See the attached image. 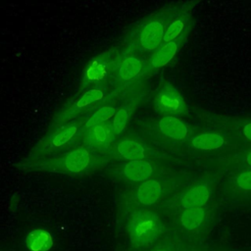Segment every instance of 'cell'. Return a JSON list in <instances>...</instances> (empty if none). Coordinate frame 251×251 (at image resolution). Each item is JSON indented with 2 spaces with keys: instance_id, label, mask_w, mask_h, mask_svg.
<instances>
[{
  "instance_id": "cell-1",
  "label": "cell",
  "mask_w": 251,
  "mask_h": 251,
  "mask_svg": "<svg viewBox=\"0 0 251 251\" xmlns=\"http://www.w3.org/2000/svg\"><path fill=\"white\" fill-rule=\"evenodd\" d=\"M182 4L183 2L167 5L135 24L126 37V49L139 54H151L155 51L163 42L168 21Z\"/></svg>"
},
{
  "instance_id": "cell-2",
  "label": "cell",
  "mask_w": 251,
  "mask_h": 251,
  "mask_svg": "<svg viewBox=\"0 0 251 251\" xmlns=\"http://www.w3.org/2000/svg\"><path fill=\"white\" fill-rule=\"evenodd\" d=\"M98 165H100L98 152L89 146H78L61 155L29 163H20L18 166L25 171H39L60 175H81L94 170Z\"/></svg>"
},
{
  "instance_id": "cell-3",
  "label": "cell",
  "mask_w": 251,
  "mask_h": 251,
  "mask_svg": "<svg viewBox=\"0 0 251 251\" xmlns=\"http://www.w3.org/2000/svg\"><path fill=\"white\" fill-rule=\"evenodd\" d=\"M127 228L131 246L141 248L152 244L158 238L162 225L156 212L148 208H138L130 214Z\"/></svg>"
},
{
  "instance_id": "cell-4",
  "label": "cell",
  "mask_w": 251,
  "mask_h": 251,
  "mask_svg": "<svg viewBox=\"0 0 251 251\" xmlns=\"http://www.w3.org/2000/svg\"><path fill=\"white\" fill-rule=\"evenodd\" d=\"M80 126L79 122H73L68 123L67 125L58 126L37 143V145L32 149L28 159L23 163L46 159L59 152L71 143L77 135Z\"/></svg>"
},
{
  "instance_id": "cell-5",
  "label": "cell",
  "mask_w": 251,
  "mask_h": 251,
  "mask_svg": "<svg viewBox=\"0 0 251 251\" xmlns=\"http://www.w3.org/2000/svg\"><path fill=\"white\" fill-rule=\"evenodd\" d=\"M115 60L111 51H105L91 58L82 74L81 89L87 90L105 85L108 78L112 76Z\"/></svg>"
},
{
  "instance_id": "cell-6",
  "label": "cell",
  "mask_w": 251,
  "mask_h": 251,
  "mask_svg": "<svg viewBox=\"0 0 251 251\" xmlns=\"http://www.w3.org/2000/svg\"><path fill=\"white\" fill-rule=\"evenodd\" d=\"M145 65L146 61L141 57V54L126 49L116 57L112 76L116 83L123 87L143 75Z\"/></svg>"
},
{
  "instance_id": "cell-7",
  "label": "cell",
  "mask_w": 251,
  "mask_h": 251,
  "mask_svg": "<svg viewBox=\"0 0 251 251\" xmlns=\"http://www.w3.org/2000/svg\"><path fill=\"white\" fill-rule=\"evenodd\" d=\"M154 107L162 116L180 117L188 112L183 95L170 81L160 84L154 97Z\"/></svg>"
},
{
  "instance_id": "cell-8",
  "label": "cell",
  "mask_w": 251,
  "mask_h": 251,
  "mask_svg": "<svg viewBox=\"0 0 251 251\" xmlns=\"http://www.w3.org/2000/svg\"><path fill=\"white\" fill-rule=\"evenodd\" d=\"M186 39L187 37H182L175 41L162 43L149 55L148 59L146 60L143 75H149L170 64L177 56Z\"/></svg>"
},
{
  "instance_id": "cell-9",
  "label": "cell",
  "mask_w": 251,
  "mask_h": 251,
  "mask_svg": "<svg viewBox=\"0 0 251 251\" xmlns=\"http://www.w3.org/2000/svg\"><path fill=\"white\" fill-rule=\"evenodd\" d=\"M104 95L105 93L102 87L87 89L82 94H80V96L75 99L67 109H65L58 116V118H56V122L59 124V126L66 122H69L70 120L79 115L84 109L88 108L94 103L100 102L104 98Z\"/></svg>"
},
{
  "instance_id": "cell-10",
  "label": "cell",
  "mask_w": 251,
  "mask_h": 251,
  "mask_svg": "<svg viewBox=\"0 0 251 251\" xmlns=\"http://www.w3.org/2000/svg\"><path fill=\"white\" fill-rule=\"evenodd\" d=\"M86 130L87 146L96 152H106L115 140V134L110 124H99Z\"/></svg>"
},
{
  "instance_id": "cell-11",
  "label": "cell",
  "mask_w": 251,
  "mask_h": 251,
  "mask_svg": "<svg viewBox=\"0 0 251 251\" xmlns=\"http://www.w3.org/2000/svg\"><path fill=\"white\" fill-rule=\"evenodd\" d=\"M160 132L173 140H184L188 135L187 125L178 117L163 116L158 122Z\"/></svg>"
},
{
  "instance_id": "cell-12",
  "label": "cell",
  "mask_w": 251,
  "mask_h": 251,
  "mask_svg": "<svg viewBox=\"0 0 251 251\" xmlns=\"http://www.w3.org/2000/svg\"><path fill=\"white\" fill-rule=\"evenodd\" d=\"M153 174V167L150 162L142 160L128 161L122 169L123 176L131 182H142L147 180Z\"/></svg>"
},
{
  "instance_id": "cell-13",
  "label": "cell",
  "mask_w": 251,
  "mask_h": 251,
  "mask_svg": "<svg viewBox=\"0 0 251 251\" xmlns=\"http://www.w3.org/2000/svg\"><path fill=\"white\" fill-rule=\"evenodd\" d=\"M24 242L26 251H49L54 245V238L48 230L35 228L25 234Z\"/></svg>"
},
{
  "instance_id": "cell-14",
  "label": "cell",
  "mask_w": 251,
  "mask_h": 251,
  "mask_svg": "<svg viewBox=\"0 0 251 251\" xmlns=\"http://www.w3.org/2000/svg\"><path fill=\"white\" fill-rule=\"evenodd\" d=\"M137 103V99H129L117 109L114 117L112 118V122L110 123L115 137L119 136L126 128L129 119L133 111L136 109Z\"/></svg>"
},
{
  "instance_id": "cell-15",
  "label": "cell",
  "mask_w": 251,
  "mask_h": 251,
  "mask_svg": "<svg viewBox=\"0 0 251 251\" xmlns=\"http://www.w3.org/2000/svg\"><path fill=\"white\" fill-rule=\"evenodd\" d=\"M162 194V185L156 179H147L142 181L135 192V198L143 206L155 204Z\"/></svg>"
},
{
  "instance_id": "cell-16",
  "label": "cell",
  "mask_w": 251,
  "mask_h": 251,
  "mask_svg": "<svg viewBox=\"0 0 251 251\" xmlns=\"http://www.w3.org/2000/svg\"><path fill=\"white\" fill-rule=\"evenodd\" d=\"M117 154L124 160L134 161L142 160L146 157V148L145 146L134 139L124 138L120 140L116 145Z\"/></svg>"
},
{
  "instance_id": "cell-17",
  "label": "cell",
  "mask_w": 251,
  "mask_h": 251,
  "mask_svg": "<svg viewBox=\"0 0 251 251\" xmlns=\"http://www.w3.org/2000/svg\"><path fill=\"white\" fill-rule=\"evenodd\" d=\"M191 147L198 151H213L222 148L225 143V137L216 132H203L193 135L189 139Z\"/></svg>"
},
{
  "instance_id": "cell-18",
  "label": "cell",
  "mask_w": 251,
  "mask_h": 251,
  "mask_svg": "<svg viewBox=\"0 0 251 251\" xmlns=\"http://www.w3.org/2000/svg\"><path fill=\"white\" fill-rule=\"evenodd\" d=\"M209 196L210 193L208 187L204 184H199L188 189L182 194L180 204L184 209L202 207L207 203Z\"/></svg>"
},
{
  "instance_id": "cell-19",
  "label": "cell",
  "mask_w": 251,
  "mask_h": 251,
  "mask_svg": "<svg viewBox=\"0 0 251 251\" xmlns=\"http://www.w3.org/2000/svg\"><path fill=\"white\" fill-rule=\"evenodd\" d=\"M205 219V211L202 207L184 209L180 215V223L188 230L195 229L201 226Z\"/></svg>"
},
{
  "instance_id": "cell-20",
  "label": "cell",
  "mask_w": 251,
  "mask_h": 251,
  "mask_svg": "<svg viewBox=\"0 0 251 251\" xmlns=\"http://www.w3.org/2000/svg\"><path fill=\"white\" fill-rule=\"evenodd\" d=\"M117 109L112 104H104L99 107L85 122L84 128L87 129L93 126L103 124L112 119L116 113Z\"/></svg>"
},
{
  "instance_id": "cell-21",
  "label": "cell",
  "mask_w": 251,
  "mask_h": 251,
  "mask_svg": "<svg viewBox=\"0 0 251 251\" xmlns=\"http://www.w3.org/2000/svg\"><path fill=\"white\" fill-rule=\"evenodd\" d=\"M235 181L239 188L244 190H251V171H247L238 175L235 178Z\"/></svg>"
},
{
  "instance_id": "cell-22",
  "label": "cell",
  "mask_w": 251,
  "mask_h": 251,
  "mask_svg": "<svg viewBox=\"0 0 251 251\" xmlns=\"http://www.w3.org/2000/svg\"><path fill=\"white\" fill-rule=\"evenodd\" d=\"M240 134L245 140L251 142V121L240 126Z\"/></svg>"
},
{
  "instance_id": "cell-23",
  "label": "cell",
  "mask_w": 251,
  "mask_h": 251,
  "mask_svg": "<svg viewBox=\"0 0 251 251\" xmlns=\"http://www.w3.org/2000/svg\"><path fill=\"white\" fill-rule=\"evenodd\" d=\"M245 162H246V164H247L249 167H251V150L246 154V156H245Z\"/></svg>"
},
{
  "instance_id": "cell-24",
  "label": "cell",
  "mask_w": 251,
  "mask_h": 251,
  "mask_svg": "<svg viewBox=\"0 0 251 251\" xmlns=\"http://www.w3.org/2000/svg\"><path fill=\"white\" fill-rule=\"evenodd\" d=\"M155 251H170V250H168V249H157Z\"/></svg>"
}]
</instances>
